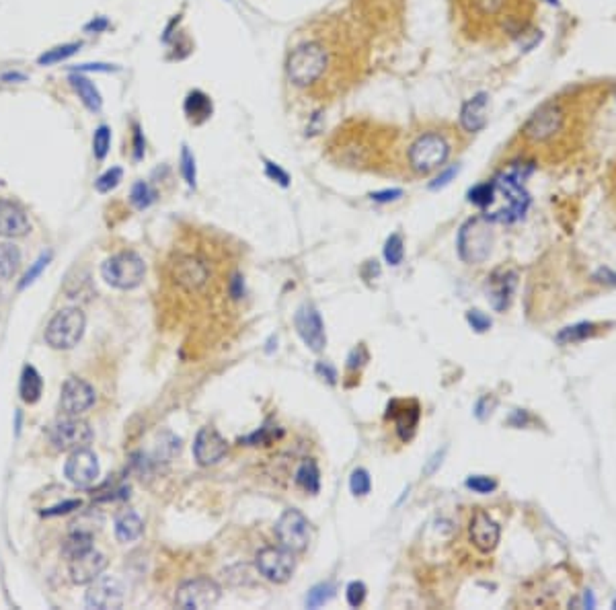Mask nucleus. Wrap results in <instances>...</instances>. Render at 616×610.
Listing matches in <instances>:
<instances>
[{"label":"nucleus","instance_id":"obj_35","mask_svg":"<svg viewBox=\"0 0 616 610\" xmlns=\"http://www.w3.org/2000/svg\"><path fill=\"white\" fill-rule=\"evenodd\" d=\"M130 199H132V204L138 208V210H146L155 199H157V191L148 185V183H144V181H138L134 187H132V194H130Z\"/></svg>","mask_w":616,"mask_h":610},{"label":"nucleus","instance_id":"obj_38","mask_svg":"<svg viewBox=\"0 0 616 610\" xmlns=\"http://www.w3.org/2000/svg\"><path fill=\"white\" fill-rule=\"evenodd\" d=\"M350 489L355 498H364L368 495L370 489H372V479H370L368 470L366 468H355L350 477Z\"/></svg>","mask_w":616,"mask_h":610},{"label":"nucleus","instance_id":"obj_14","mask_svg":"<svg viewBox=\"0 0 616 610\" xmlns=\"http://www.w3.org/2000/svg\"><path fill=\"white\" fill-rule=\"evenodd\" d=\"M85 600H87L88 609H120L125 600V588H123L122 582L113 575H99L97 579L90 582Z\"/></svg>","mask_w":616,"mask_h":610},{"label":"nucleus","instance_id":"obj_2","mask_svg":"<svg viewBox=\"0 0 616 610\" xmlns=\"http://www.w3.org/2000/svg\"><path fill=\"white\" fill-rule=\"evenodd\" d=\"M580 95H561L545 101L520 127V148L524 154L559 161L578 144L583 127L585 101Z\"/></svg>","mask_w":616,"mask_h":610},{"label":"nucleus","instance_id":"obj_42","mask_svg":"<svg viewBox=\"0 0 616 610\" xmlns=\"http://www.w3.org/2000/svg\"><path fill=\"white\" fill-rule=\"evenodd\" d=\"M466 487L476 493H491L497 489V481L491 477H485V475H471L466 479Z\"/></svg>","mask_w":616,"mask_h":610},{"label":"nucleus","instance_id":"obj_34","mask_svg":"<svg viewBox=\"0 0 616 610\" xmlns=\"http://www.w3.org/2000/svg\"><path fill=\"white\" fill-rule=\"evenodd\" d=\"M596 333V325L594 323H580L573 325V327H567L563 329L559 335H557V341L561 343H575V341L588 340Z\"/></svg>","mask_w":616,"mask_h":610},{"label":"nucleus","instance_id":"obj_36","mask_svg":"<svg viewBox=\"0 0 616 610\" xmlns=\"http://www.w3.org/2000/svg\"><path fill=\"white\" fill-rule=\"evenodd\" d=\"M109 146H111V130L107 126H99L95 130V136H93V154L97 161H103L109 152Z\"/></svg>","mask_w":616,"mask_h":610},{"label":"nucleus","instance_id":"obj_10","mask_svg":"<svg viewBox=\"0 0 616 610\" xmlns=\"http://www.w3.org/2000/svg\"><path fill=\"white\" fill-rule=\"evenodd\" d=\"M276 535H278L280 545L288 551L304 553L310 545V524L302 512L290 508L283 512L276 524Z\"/></svg>","mask_w":616,"mask_h":610},{"label":"nucleus","instance_id":"obj_8","mask_svg":"<svg viewBox=\"0 0 616 610\" xmlns=\"http://www.w3.org/2000/svg\"><path fill=\"white\" fill-rule=\"evenodd\" d=\"M493 234L487 218L469 220L458 233V253L466 263H483L491 253Z\"/></svg>","mask_w":616,"mask_h":610},{"label":"nucleus","instance_id":"obj_18","mask_svg":"<svg viewBox=\"0 0 616 610\" xmlns=\"http://www.w3.org/2000/svg\"><path fill=\"white\" fill-rule=\"evenodd\" d=\"M229 450V444L226 440L214 430V428H202L197 431L194 442V456L197 461V465L202 467H210V465H216L224 458Z\"/></svg>","mask_w":616,"mask_h":610},{"label":"nucleus","instance_id":"obj_23","mask_svg":"<svg viewBox=\"0 0 616 610\" xmlns=\"http://www.w3.org/2000/svg\"><path fill=\"white\" fill-rule=\"evenodd\" d=\"M485 122H487V95L481 93L464 103L460 111V127L469 134H475L485 127Z\"/></svg>","mask_w":616,"mask_h":610},{"label":"nucleus","instance_id":"obj_53","mask_svg":"<svg viewBox=\"0 0 616 610\" xmlns=\"http://www.w3.org/2000/svg\"><path fill=\"white\" fill-rule=\"evenodd\" d=\"M107 27V19H97V21H90L88 25H85V31H103Z\"/></svg>","mask_w":616,"mask_h":610},{"label":"nucleus","instance_id":"obj_44","mask_svg":"<svg viewBox=\"0 0 616 610\" xmlns=\"http://www.w3.org/2000/svg\"><path fill=\"white\" fill-rule=\"evenodd\" d=\"M50 257H52V253H48V255H41V257H39V259H37L36 261V265H33V268H31V270L27 271V273H25V278H23V282H21V284H19V288H21V290H23V288H27L29 286V284H33V282H36V278L37 275H39V273H41V270H43V268H46V265H48V261H50Z\"/></svg>","mask_w":616,"mask_h":610},{"label":"nucleus","instance_id":"obj_54","mask_svg":"<svg viewBox=\"0 0 616 610\" xmlns=\"http://www.w3.org/2000/svg\"><path fill=\"white\" fill-rule=\"evenodd\" d=\"M80 70H113V66H109V64H83V66H78V72Z\"/></svg>","mask_w":616,"mask_h":610},{"label":"nucleus","instance_id":"obj_32","mask_svg":"<svg viewBox=\"0 0 616 610\" xmlns=\"http://www.w3.org/2000/svg\"><path fill=\"white\" fill-rule=\"evenodd\" d=\"M78 50H80V43H64V46L52 48V50H48L46 54L39 56L37 62H39L41 66L58 64V62H62V60H66V58H71V56L76 54Z\"/></svg>","mask_w":616,"mask_h":610},{"label":"nucleus","instance_id":"obj_46","mask_svg":"<svg viewBox=\"0 0 616 610\" xmlns=\"http://www.w3.org/2000/svg\"><path fill=\"white\" fill-rule=\"evenodd\" d=\"M80 505H83V502H80V500H68V502L58 503V505H53V508H50V510H46V512H43V516H46V518H52V516H62V514H68V512H72V510H78Z\"/></svg>","mask_w":616,"mask_h":610},{"label":"nucleus","instance_id":"obj_45","mask_svg":"<svg viewBox=\"0 0 616 610\" xmlns=\"http://www.w3.org/2000/svg\"><path fill=\"white\" fill-rule=\"evenodd\" d=\"M466 321H469L471 327H473L475 331H479V333H483V331H487V329L491 327V319H489L485 312H481V310H469V312H466Z\"/></svg>","mask_w":616,"mask_h":610},{"label":"nucleus","instance_id":"obj_22","mask_svg":"<svg viewBox=\"0 0 616 610\" xmlns=\"http://www.w3.org/2000/svg\"><path fill=\"white\" fill-rule=\"evenodd\" d=\"M29 220L25 210L11 201V199H0V236L4 238H17L29 233Z\"/></svg>","mask_w":616,"mask_h":610},{"label":"nucleus","instance_id":"obj_20","mask_svg":"<svg viewBox=\"0 0 616 610\" xmlns=\"http://www.w3.org/2000/svg\"><path fill=\"white\" fill-rule=\"evenodd\" d=\"M469 537L481 553H491L499 542V524L483 510H476L469 524Z\"/></svg>","mask_w":616,"mask_h":610},{"label":"nucleus","instance_id":"obj_12","mask_svg":"<svg viewBox=\"0 0 616 610\" xmlns=\"http://www.w3.org/2000/svg\"><path fill=\"white\" fill-rule=\"evenodd\" d=\"M255 565H257V572L263 575L267 582L283 584L294 574L296 559H294V553L288 551L286 547H265L255 557Z\"/></svg>","mask_w":616,"mask_h":610},{"label":"nucleus","instance_id":"obj_39","mask_svg":"<svg viewBox=\"0 0 616 610\" xmlns=\"http://www.w3.org/2000/svg\"><path fill=\"white\" fill-rule=\"evenodd\" d=\"M493 194H495V185L493 183H481V185H476L469 191V199L476 206L485 208L493 201Z\"/></svg>","mask_w":616,"mask_h":610},{"label":"nucleus","instance_id":"obj_21","mask_svg":"<svg viewBox=\"0 0 616 610\" xmlns=\"http://www.w3.org/2000/svg\"><path fill=\"white\" fill-rule=\"evenodd\" d=\"M105 567V555L95 551V549H88L85 553L71 559V579L78 586L80 584H90L93 579H97L99 575L103 574Z\"/></svg>","mask_w":616,"mask_h":610},{"label":"nucleus","instance_id":"obj_25","mask_svg":"<svg viewBox=\"0 0 616 610\" xmlns=\"http://www.w3.org/2000/svg\"><path fill=\"white\" fill-rule=\"evenodd\" d=\"M185 115L189 117V122L194 124H204L212 115V101L208 95H204L202 90H192L185 99Z\"/></svg>","mask_w":616,"mask_h":610},{"label":"nucleus","instance_id":"obj_55","mask_svg":"<svg viewBox=\"0 0 616 610\" xmlns=\"http://www.w3.org/2000/svg\"><path fill=\"white\" fill-rule=\"evenodd\" d=\"M2 80H25V74H19V72H6V74H2Z\"/></svg>","mask_w":616,"mask_h":610},{"label":"nucleus","instance_id":"obj_19","mask_svg":"<svg viewBox=\"0 0 616 610\" xmlns=\"http://www.w3.org/2000/svg\"><path fill=\"white\" fill-rule=\"evenodd\" d=\"M173 278L179 286L194 292V290L206 286V282L210 278V270L202 259H197L194 255H181L173 263Z\"/></svg>","mask_w":616,"mask_h":610},{"label":"nucleus","instance_id":"obj_24","mask_svg":"<svg viewBox=\"0 0 616 610\" xmlns=\"http://www.w3.org/2000/svg\"><path fill=\"white\" fill-rule=\"evenodd\" d=\"M142 532H144V522L136 512L125 510L115 518V539L120 542H132V540L140 539Z\"/></svg>","mask_w":616,"mask_h":610},{"label":"nucleus","instance_id":"obj_50","mask_svg":"<svg viewBox=\"0 0 616 610\" xmlns=\"http://www.w3.org/2000/svg\"><path fill=\"white\" fill-rule=\"evenodd\" d=\"M403 191L401 189H387V191H378V194H372V199L374 201H392V199L401 198Z\"/></svg>","mask_w":616,"mask_h":610},{"label":"nucleus","instance_id":"obj_49","mask_svg":"<svg viewBox=\"0 0 616 610\" xmlns=\"http://www.w3.org/2000/svg\"><path fill=\"white\" fill-rule=\"evenodd\" d=\"M134 157H136V161H140L144 157V138H142V132L138 126H134Z\"/></svg>","mask_w":616,"mask_h":610},{"label":"nucleus","instance_id":"obj_37","mask_svg":"<svg viewBox=\"0 0 616 610\" xmlns=\"http://www.w3.org/2000/svg\"><path fill=\"white\" fill-rule=\"evenodd\" d=\"M403 255H405V249H403V238L401 234H390L385 243V259H387L388 265H399L403 261Z\"/></svg>","mask_w":616,"mask_h":610},{"label":"nucleus","instance_id":"obj_4","mask_svg":"<svg viewBox=\"0 0 616 610\" xmlns=\"http://www.w3.org/2000/svg\"><path fill=\"white\" fill-rule=\"evenodd\" d=\"M397 130L370 117H353L337 127L331 138V152L337 161L366 167L397 146Z\"/></svg>","mask_w":616,"mask_h":610},{"label":"nucleus","instance_id":"obj_7","mask_svg":"<svg viewBox=\"0 0 616 610\" xmlns=\"http://www.w3.org/2000/svg\"><path fill=\"white\" fill-rule=\"evenodd\" d=\"M146 273V265L140 255L132 251H122L111 255L101 265V275L109 286L118 290H134L142 284Z\"/></svg>","mask_w":616,"mask_h":610},{"label":"nucleus","instance_id":"obj_43","mask_svg":"<svg viewBox=\"0 0 616 610\" xmlns=\"http://www.w3.org/2000/svg\"><path fill=\"white\" fill-rule=\"evenodd\" d=\"M345 596H348V604H350V606H353V609L362 606L364 600H366V586H364V582H352V584L348 586Z\"/></svg>","mask_w":616,"mask_h":610},{"label":"nucleus","instance_id":"obj_27","mask_svg":"<svg viewBox=\"0 0 616 610\" xmlns=\"http://www.w3.org/2000/svg\"><path fill=\"white\" fill-rule=\"evenodd\" d=\"M21 399L29 405H33L39 401V396L43 393V380L41 374L37 372L33 366H25L23 374H21V386H19Z\"/></svg>","mask_w":616,"mask_h":610},{"label":"nucleus","instance_id":"obj_17","mask_svg":"<svg viewBox=\"0 0 616 610\" xmlns=\"http://www.w3.org/2000/svg\"><path fill=\"white\" fill-rule=\"evenodd\" d=\"M95 405V389L78 377L66 378L60 393V407L66 415H80Z\"/></svg>","mask_w":616,"mask_h":610},{"label":"nucleus","instance_id":"obj_48","mask_svg":"<svg viewBox=\"0 0 616 610\" xmlns=\"http://www.w3.org/2000/svg\"><path fill=\"white\" fill-rule=\"evenodd\" d=\"M317 374L318 377H323L329 384H335L337 382V370H335L331 364H327V362H318L317 364Z\"/></svg>","mask_w":616,"mask_h":610},{"label":"nucleus","instance_id":"obj_30","mask_svg":"<svg viewBox=\"0 0 616 610\" xmlns=\"http://www.w3.org/2000/svg\"><path fill=\"white\" fill-rule=\"evenodd\" d=\"M296 483L308 491V493H317L320 489V473L315 461H304L300 468L296 470Z\"/></svg>","mask_w":616,"mask_h":610},{"label":"nucleus","instance_id":"obj_13","mask_svg":"<svg viewBox=\"0 0 616 610\" xmlns=\"http://www.w3.org/2000/svg\"><path fill=\"white\" fill-rule=\"evenodd\" d=\"M493 185H495V191H499L503 198L508 199V206L495 214L485 216V218L491 222H516V220H520L530 204L528 194L524 191V187L518 183L513 175H503Z\"/></svg>","mask_w":616,"mask_h":610},{"label":"nucleus","instance_id":"obj_28","mask_svg":"<svg viewBox=\"0 0 616 610\" xmlns=\"http://www.w3.org/2000/svg\"><path fill=\"white\" fill-rule=\"evenodd\" d=\"M513 290V275L511 273H495L491 278V290H489V298L495 310H503L508 306L510 294Z\"/></svg>","mask_w":616,"mask_h":610},{"label":"nucleus","instance_id":"obj_9","mask_svg":"<svg viewBox=\"0 0 616 610\" xmlns=\"http://www.w3.org/2000/svg\"><path fill=\"white\" fill-rule=\"evenodd\" d=\"M220 600V586L210 577H194L177 588L175 604L183 610H202L216 606Z\"/></svg>","mask_w":616,"mask_h":610},{"label":"nucleus","instance_id":"obj_5","mask_svg":"<svg viewBox=\"0 0 616 610\" xmlns=\"http://www.w3.org/2000/svg\"><path fill=\"white\" fill-rule=\"evenodd\" d=\"M458 127L450 124H425L409 132L405 148L407 167L417 175H429L450 159Z\"/></svg>","mask_w":616,"mask_h":610},{"label":"nucleus","instance_id":"obj_16","mask_svg":"<svg viewBox=\"0 0 616 610\" xmlns=\"http://www.w3.org/2000/svg\"><path fill=\"white\" fill-rule=\"evenodd\" d=\"M99 461L97 454L88 448L72 450L66 465H64V475L72 485L76 487H90L99 479Z\"/></svg>","mask_w":616,"mask_h":610},{"label":"nucleus","instance_id":"obj_11","mask_svg":"<svg viewBox=\"0 0 616 610\" xmlns=\"http://www.w3.org/2000/svg\"><path fill=\"white\" fill-rule=\"evenodd\" d=\"M93 440V430L87 421L78 419L76 415H68L64 419H58L50 430V442L53 448L60 452L87 448Z\"/></svg>","mask_w":616,"mask_h":610},{"label":"nucleus","instance_id":"obj_56","mask_svg":"<svg viewBox=\"0 0 616 610\" xmlns=\"http://www.w3.org/2000/svg\"><path fill=\"white\" fill-rule=\"evenodd\" d=\"M548 2H557V0H548Z\"/></svg>","mask_w":616,"mask_h":610},{"label":"nucleus","instance_id":"obj_47","mask_svg":"<svg viewBox=\"0 0 616 610\" xmlns=\"http://www.w3.org/2000/svg\"><path fill=\"white\" fill-rule=\"evenodd\" d=\"M267 175L271 177V179H276L280 185H288L290 183V177H288V173L286 171H282L278 164H273V162H267Z\"/></svg>","mask_w":616,"mask_h":610},{"label":"nucleus","instance_id":"obj_31","mask_svg":"<svg viewBox=\"0 0 616 610\" xmlns=\"http://www.w3.org/2000/svg\"><path fill=\"white\" fill-rule=\"evenodd\" d=\"M88 549H93V535L78 532V530H72L71 537L64 540V547H62L64 555L68 557V559L80 555V553H85Z\"/></svg>","mask_w":616,"mask_h":610},{"label":"nucleus","instance_id":"obj_1","mask_svg":"<svg viewBox=\"0 0 616 610\" xmlns=\"http://www.w3.org/2000/svg\"><path fill=\"white\" fill-rule=\"evenodd\" d=\"M370 33L348 13L325 15L300 29L286 56V78L308 103H333L370 68Z\"/></svg>","mask_w":616,"mask_h":610},{"label":"nucleus","instance_id":"obj_29","mask_svg":"<svg viewBox=\"0 0 616 610\" xmlns=\"http://www.w3.org/2000/svg\"><path fill=\"white\" fill-rule=\"evenodd\" d=\"M21 268V251L13 243H0V280H11Z\"/></svg>","mask_w":616,"mask_h":610},{"label":"nucleus","instance_id":"obj_3","mask_svg":"<svg viewBox=\"0 0 616 610\" xmlns=\"http://www.w3.org/2000/svg\"><path fill=\"white\" fill-rule=\"evenodd\" d=\"M460 36L473 43L506 46L528 31L536 15L534 0H452Z\"/></svg>","mask_w":616,"mask_h":610},{"label":"nucleus","instance_id":"obj_15","mask_svg":"<svg viewBox=\"0 0 616 610\" xmlns=\"http://www.w3.org/2000/svg\"><path fill=\"white\" fill-rule=\"evenodd\" d=\"M294 327L298 331L300 340L306 343L308 349L313 352H323L327 345V333L325 325L318 315V310L313 305H302L294 315Z\"/></svg>","mask_w":616,"mask_h":610},{"label":"nucleus","instance_id":"obj_52","mask_svg":"<svg viewBox=\"0 0 616 610\" xmlns=\"http://www.w3.org/2000/svg\"><path fill=\"white\" fill-rule=\"evenodd\" d=\"M454 175H456V167H450L448 171H444L440 177H438V179L432 183V187H434V189H438V187H442V185H446L448 181L454 177Z\"/></svg>","mask_w":616,"mask_h":610},{"label":"nucleus","instance_id":"obj_41","mask_svg":"<svg viewBox=\"0 0 616 610\" xmlns=\"http://www.w3.org/2000/svg\"><path fill=\"white\" fill-rule=\"evenodd\" d=\"M181 173L187 181V185L195 187V159L187 146H183V150H181Z\"/></svg>","mask_w":616,"mask_h":610},{"label":"nucleus","instance_id":"obj_40","mask_svg":"<svg viewBox=\"0 0 616 610\" xmlns=\"http://www.w3.org/2000/svg\"><path fill=\"white\" fill-rule=\"evenodd\" d=\"M122 175H123V171L120 169V167H113V169H109V171H107V173H103V175L97 179V183H95L97 191H101V194L111 191L113 187H118V185H120Z\"/></svg>","mask_w":616,"mask_h":610},{"label":"nucleus","instance_id":"obj_6","mask_svg":"<svg viewBox=\"0 0 616 610\" xmlns=\"http://www.w3.org/2000/svg\"><path fill=\"white\" fill-rule=\"evenodd\" d=\"M85 312L76 306L62 308L53 315V319L46 327V343L52 349H72L78 345L85 333Z\"/></svg>","mask_w":616,"mask_h":610},{"label":"nucleus","instance_id":"obj_51","mask_svg":"<svg viewBox=\"0 0 616 610\" xmlns=\"http://www.w3.org/2000/svg\"><path fill=\"white\" fill-rule=\"evenodd\" d=\"M230 294H232V298H241L245 294V284H243V278L239 273L230 280Z\"/></svg>","mask_w":616,"mask_h":610},{"label":"nucleus","instance_id":"obj_33","mask_svg":"<svg viewBox=\"0 0 616 610\" xmlns=\"http://www.w3.org/2000/svg\"><path fill=\"white\" fill-rule=\"evenodd\" d=\"M335 596V584L333 582H323L317 584L315 588H310V592L306 596V606L308 609H318L323 604H327Z\"/></svg>","mask_w":616,"mask_h":610},{"label":"nucleus","instance_id":"obj_26","mask_svg":"<svg viewBox=\"0 0 616 610\" xmlns=\"http://www.w3.org/2000/svg\"><path fill=\"white\" fill-rule=\"evenodd\" d=\"M68 80H71L72 89L76 90V95L80 97V101H83L90 111H99V109H101L103 99H101L97 87L88 80L87 76H83V74H71Z\"/></svg>","mask_w":616,"mask_h":610}]
</instances>
